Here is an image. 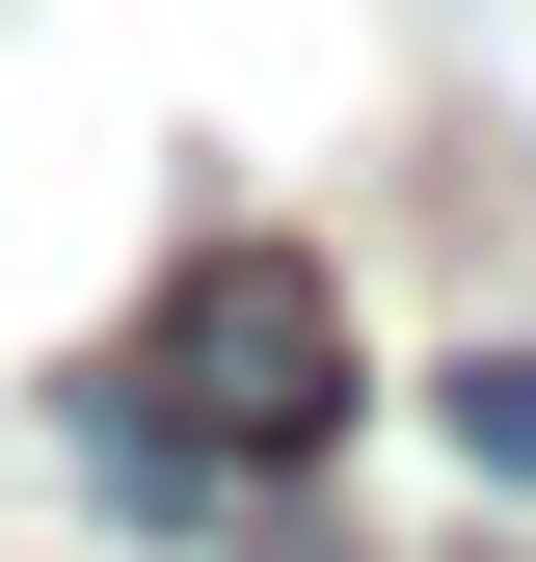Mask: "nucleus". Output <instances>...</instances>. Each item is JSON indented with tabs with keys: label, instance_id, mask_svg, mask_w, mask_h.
I'll use <instances>...</instances> for the list:
<instances>
[{
	"label": "nucleus",
	"instance_id": "nucleus-1",
	"mask_svg": "<svg viewBox=\"0 0 536 562\" xmlns=\"http://www.w3.org/2000/svg\"><path fill=\"white\" fill-rule=\"evenodd\" d=\"M134 375H161L215 456H322V429H349V295H322L295 241H215V268L161 295V348H134Z\"/></svg>",
	"mask_w": 536,
	"mask_h": 562
},
{
	"label": "nucleus",
	"instance_id": "nucleus-2",
	"mask_svg": "<svg viewBox=\"0 0 536 562\" xmlns=\"http://www.w3.org/2000/svg\"><path fill=\"white\" fill-rule=\"evenodd\" d=\"M54 429H81V482H108V509H215V429H188L134 348H108V375H54Z\"/></svg>",
	"mask_w": 536,
	"mask_h": 562
},
{
	"label": "nucleus",
	"instance_id": "nucleus-3",
	"mask_svg": "<svg viewBox=\"0 0 536 562\" xmlns=\"http://www.w3.org/2000/svg\"><path fill=\"white\" fill-rule=\"evenodd\" d=\"M429 429H456V482H536V348H456Z\"/></svg>",
	"mask_w": 536,
	"mask_h": 562
}]
</instances>
